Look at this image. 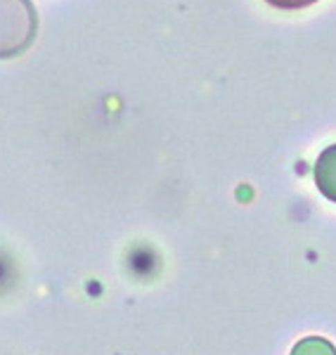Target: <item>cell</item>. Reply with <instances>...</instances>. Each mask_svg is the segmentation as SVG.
Returning <instances> with one entry per match:
<instances>
[{"mask_svg": "<svg viewBox=\"0 0 336 355\" xmlns=\"http://www.w3.org/2000/svg\"><path fill=\"white\" fill-rule=\"evenodd\" d=\"M36 31V15L28 0H0V57L24 50Z\"/></svg>", "mask_w": 336, "mask_h": 355, "instance_id": "6da1fadb", "label": "cell"}, {"mask_svg": "<svg viewBox=\"0 0 336 355\" xmlns=\"http://www.w3.org/2000/svg\"><path fill=\"white\" fill-rule=\"evenodd\" d=\"M315 185L329 202L336 204V145L327 147L315 162Z\"/></svg>", "mask_w": 336, "mask_h": 355, "instance_id": "7a4b0ae2", "label": "cell"}, {"mask_svg": "<svg viewBox=\"0 0 336 355\" xmlns=\"http://www.w3.org/2000/svg\"><path fill=\"white\" fill-rule=\"evenodd\" d=\"M292 355H336L334 346L324 339H306L294 348Z\"/></svg>", "mask_w": 336, "mask_h": 355, "instance_id": "3957f363", "label": "cell"}, {"mask_svg": "<svg viewBox=\"0 0 336 355\" xmlns=\"http://www.w3.org/2000/svg\"><path fill=\"white\" fill-rule=\"evenodd\" d=\"M265 3L277 10H303V8H310V5L320 3V0H265Z\"/></svg>", "mask_w": 336, "mask_h": 355, "instance_id": "277c9868", "label": "cell"}]
</instances>
